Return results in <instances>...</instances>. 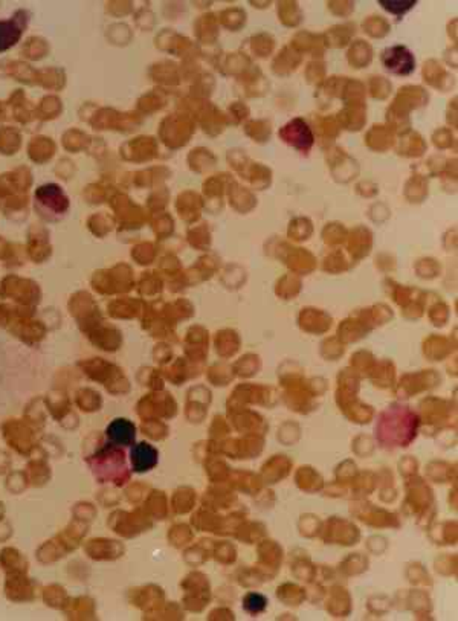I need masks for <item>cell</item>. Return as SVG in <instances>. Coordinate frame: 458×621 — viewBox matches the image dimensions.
<instances>
[{
    "label": "cell",
    "mask_w": 458,
    "mask_h": 621,
    "mask_svg": "<svg viewBox=\"0 0 458 621\" xmlns=\"http://www.w3.org/2000/svg\"><path fill=\"white\" fill-rule=\"evenodd\" d=\"M428 101H430V95H428L426 90L420 86H405L401 87L399 92H397L393 104L390 106L386 112L388 119L393 124H399L403 123V119L408 121V116L415 108L423 107Z\"/></svg>",
    "instance_id": "6da1fadb"
},
{
    "label": "cell",
    "mask_w": 458,
    "mask_h": 621,
    "mask_svg": "<svg viewBox=\"0 0 458 621\" xmlns=\"http://www.w3.org/2000/svg\"><path fill=\"white\" fill-rule=\"evenodd\" d=\"M35 209L45 218L55 220L67 213L69 198L63 188L57 184H46L37 188Z\"/></svg>",
    "instance_id": "7a4b0ae2"
},
{
    "label": "cell",
    "mask_w": 458,
    "mask_h": 621,
    "mask_svg": "<svg viewBox=\"0 0 458 621\" xmlns=\"http://www.w3.org/2000/svg\"><path fill=\"white\" fill-rule=\"evenodd\" d=\"M381 62L388 72L399 77L411 75L415 69V58L413 52L402 45L386 47L381 55Z\"/></svg>",
    "instance_id": "3957f363"
},
{
    "label": "cell",
    "mask_w": 458,
    "mask_h": 621,
    "mask_svg": "<svg viewBox=\"0 0 458 621\" xmlns=\"http://www.w3.org/2000/svg\"><path fill=\"white\" fill-rule=\"evenodd\" d=\"M91 466L94 469L96 478L104 481L108 467L115 469L116 474L121 472V470L124 472V470H125L124 452H123V450H119L116 446L107 444L106 447H103L101 450H99V452H96L95 457H92Z\"/></svg>",
    "instance_id": "277c9868"
},
{
    "label": "cell",
    "mask_w": 458,
    "mask_h": 621,
    "mask_svg": "<svg viewBox=\"0 0 458 621\" xmlns=\"http://www.w3.org/2000/svg\"><path fill=\"white\" fill-rule=\"evenodd\" d=\"M280 138L300 150H308L313 144L312 128L303 118H295L280 130Z\"/></svg>",
    "instance_id": "5b68a950"
},
{
    "label": "cell",
    "mask_w": 458,
    "mask_h": 621,
    "mask_svg": "<svg viewBox=\"0 0 458 621\" xmlns=\"http://www.w3.org/2000/svg\"><path fill=\"white\" fill-rule=\"evenodd\" d=\"M423 78L428 84L439 90H443V92H447V90L452 89L455 84L454 77L447 72L437 60H428L425 63Z\"/></svg>",
    "instance_id": "8992f818"
},
{
    "label": "cell",
    "mask_w": 458,
    "mask_h": 621,
    "mask_svg": "<svg viewBox=\"0 0 458 621\" xmlns=\"http://www.w3.org/2000/svg\"><path fill=\"white\" fill-rule=\"evenodd\" d=\"M106 435L115 446H130L135 442L136 427L127 418H116L107 426Z\"/></svg>",
    "instance_id": "52a82bcc"
},
{
    "label": "cell",
    "mask_w": 458,
    "mask_h": 621,
    "mask_svg": "<svg viewBox=\"0 0 458 621\" xmlns=\"http://www.w3.org/2000/svg\"><path fill=\"white\" fill-rule=\"evenodd\" d=\"M20 11L14 16L11 20H5L0 22V52L8 51L9 47H13L20 37H22L23 28L26 26V18H18Z\"/></svg>",
    "instance_id": "ba28073f"
},
{
    "label": "cell",
    "mask_w": 458,
    "mask_h": 621,
    "mask_svg": "<svg viewBox=\"0 0 458 621\" xmlns=\"http://www.w3.org/2000/svg\"><path fill=\"white\" fill-rule=\"evenodd\" d=\"M298 54H312L313 57H323L324 51H325V40L323 35H318L308 31H301L298 33L294 38H292V45H291Z\"/></svg>",
    "instance_id": "9c48e42d"
},
{
    "label": "cell",
    "mask_w": 458,
    "mask_h": 621,
    "mask_svg": "<svg viewBox=\"0 0 458 621\" xmlns=\"http://www.w3.org/2000/svg\"><path fill=\"white\" fill-rule=\"evenodd\" d=\"M132 467L135 472L144 474L157 464V450L148 443H139L132 447Z\"/></svg>",
    "instance_id": "30bf717a"
},
{
    "label": "cell",
    "mask_w": 458,
    "mask_h": 621,
    "mask_svg": "<svg viewBox=\"0 0 458 621\" xmlns=\"http://www.w3.org/2000/svg\"><path fill=\"white\" fill-rule=\"evenodd\" d=\"M303 57L298 54L292 46L283 47L272 62V72L278 77L291 75L296 71V67L301 65Z\"/></svg>",
    "instance_id": "8fae6325"
},
{
    "label": "cell",
    "mask_w": 458,
    "mask_h": 621,
    "mask_svg": "<svg viewBox=\"0 0 458 621\" xmlns=\"http://www.w3.org/2000/svg\"><path fill=\"white\" fill-rule=\"evenodd\" d=\"M218 18L214 13H206L194 23L196 37L203 45H214L218 38Z\"/></svg>",
    "instance_id": "7c38bea8"
},
{
    "label": "cell",
    "mask_w": 458,
    "mask_h": 621,
    "mask_svg": "<svg viewBox=\"0 0 458 621\" xmlns=\"http://www.w3.org/2000/svg\"><path fill=\"white\" fill-rule=\"evenodd\" d=\"M238 83L243 84V94L246 96H262L266 94L269 83L266 77L258 67L251 66L245 74L240 75Z\"/></svg>",
    "instance_id": "4fadbf2b"
},
{
    "label": "cell",
    "mask_w": 458,
    "mask_h": 621,
    "mask_svg": "<svg viewBox=\"0 0 458 621\" xmlns=\"http://www.w3.org/2000/svg\"><path fill=\"white\" fill-rule=\"evenodd\" d=\"M367 118V106L365 103L356 104H345V107L337 113V121L341 123L347 130H361L365 124Z\"/></svg>",
    "instance_id": "5bb4252c"
},
{
    "label": "cell",
    "mask_w": 458,
    "mask_h": 621,
    "mask_svg": "<svg viewBox=\"0 0 458 621\" xmlns=\"http://www.w3.org/2000/svg\"><path fill=\"white\" fill-rule=\"evenodd\" d=\"M354 34H356V25L354 23H342V25H336L330 29H327V33L323 37L325 40L327 46L344 47L352 42Z\"/></svg>",
    "instance_id": "9a60e30c"
},
{
    "label": "cell",
    "mask_w": 458,
    "mask_h": 621,
    "mask_svg": "<svg viewBox=\"0 0 458 621\" xmlns=\"http://www.w3.org/2000/svg\"><path fill=\"white\" fill-rule=\"evenodd\" d=\"M347 60L354 69H364L372 63L373 47L364 40H356L348 49Z\"/></svg>",
    "instance_id": "2e32d148"
},
{
    "label": "cell",
    "mask_w": 458,
    "mask_h": 621,
    "mask_svg": "<svg viewBox=\"0 0 458 621\" xmlns=\"http://www.w3.org/2000/svg\"><path fill=\"white\" fill-rule=\"evenodd\" d=\"M249 67H251V60L243 52L228 54L218 63V71H222L225 75H242Z\"/></svg>",
    "instance_id": "e0dca14e"
},
{
    "label": "cell",
    "mask_w": 458,
    "mask_h": 621,
    "mask_svg": "<svg viewBox=\"0 0 458 621\" xmlns=\"http://www.w3.org/2000/svg\"><path fill=\"white\" fill-rule=\"evenodd\" d=\"M278 18L284 26L294 28L303 22L301 8L296 2H280L278 4Z\"/></svg>",
    "instance_id": "ac0fdd59"
},
{
    "label": "cell",
    "mask_w": 458,
    "mask_h": 621,
    "mask_svg": "<svg viewBox=\"0 0 458 621\" xmlns=\"http://www.w3.org/2000/svg\"><path fill=\"white\" fill-rule=\"evenodd\" d=\"M218 23H222L229 31H240L246 25V13L242 8H228L218 16Z\"/></svg>",
    "instance_id": "d6986e66"
},
{
    "label": "cell",
    "mask_w": 458,
    "mask_h": 621,
    "mask_svg": "<svg viewBox=\"0 0 458 621\" xmlns=\"http://www.w3.org/2000/svg\"><path fill=\"white\" fill-rule=\"evenodd\" d=\"M249 45H251L252 54H255L258 58H266L274 52L275 38L271 34L260 33L249 38Z\"/></svg>",
    "instance_id": "ffe728a7"
},
{
    "label": "cell",
    "mask_w": 458,
    "mask_h": 621,
    "mask_svg": "<svg viewBox=\"0 0 458 621\" xmlns=\"http://www.w3.org/2000/svg\"><path fill=\"white\" fill-rule=\"evenodd\" d=\"M364 33L373 38H384L390 33V23L381 16H372L364 20L362 23Z\"/></svg>",
    "instance_id": "44dd1931"
},
{
    "label": "cell",
    "mask_w": 458,
    "mask_h": 621,
    "mask_svg": "<svg viewBox=\"0 0 458 621\" xmlns=\"http://www.w3.org/2000/svg\"><path fill=\"white\" fill-rule=\"evenodd\" d=\"M368 92L374 99H386L391 94V83L384 77H372L368 79Z\"/></svg>",
    "instance_id": "7402d4cb"
},
{
    "label": "cell",
    "mask_w": 458,
    "mask_h": 621,
    "mask_svg": "<svg viewBox=\"0 0 458 621\" xmlns=\"http://www.w3.org/2000/svg\"><path fill=\"white\" fill-rule=\"evenodd\" d=\"M216 87V82L214 77L211 74H199L196 77V86L193 89V94L196 95L197 99H206L213 94V90Z\"/></svg>",
    "instance_id": "603a6c76"
},
{
    "label": "cell",
    "mask_w": 458,
    "mask_h": 621,
    "mask_svg": "<svg viewBox=\"0 0 458 621\" xmlns=\"http://www.w3.org/2000/svg\"><path fill=\"white\" fill-rule=\"evenodd\" d=\"M267 606V598L258 593H247L243 597V609L249 615L262 614Z\"/></svg>",
    "instance_id": "cb8c5ba5"
},
{
    "label": "cell",
    "mask_w": 458,
    "mask_h": 621,
    "mask_svg": "<svg viewBox=\"0 0 458 621\" xmlns=\"http://www.w3.org/2000/svg\"><path fill=\"white\" fill-rule=\"evenodd\" d=\"M415 4V0H379V5L385 11L394 16H402L408 13Z\"/></svg>",
    "instance_id": "d4e9b609"
},
{
    "label": "cell",
    "mask_w": 458,
    "mask_h": 621,
    "mask_svg": "<svg viewBox=\"0 0 458 621\" xmlns=\"http://www.w3.org/2000/svg\"><path fill=\"white\" fill-rule=\"evenodd\" d=\"M325 77V65L321 62H312L306 67V78L308 83L321 86L324 83Z\"/></svg>",
    "instance_id": "484cf974"
},
{
    "label": "cell",
    "mask_w": 458,
    "mask_h": 621,
    "mask_svg": "<svg viewBox=\"0 0 458 621\" xmlns=\"http://www.w3.org/2000/svg\"><path fill=\"white\" fill-rule=\"evenodd\" d=\"M246 132L249 136H252L255 139H262L260 133H263V136L267 138L271 135V124L267 121H251L246 125Z\"/></svg>",
    "instance_id": "4316f807"
},
{
    "label": "cell",
    "mask_w": 458,
    "mask_h": 621,
    "mask_svg": "<svg viewBox=\"0 0 458 621\" xmlns=\"http://www.w3.org/2000/svg\"><path fill=\"white\" fill-rule=\"evenodd\" d=\"M249 113H251V112H249V107L246 104H243L240 101H235V103H231V106H229L226 116L234 118V123H242L243 119H246L249 116Z\"/></svg>",
    "instance_id": "83f0119b"
}]
</instances>
